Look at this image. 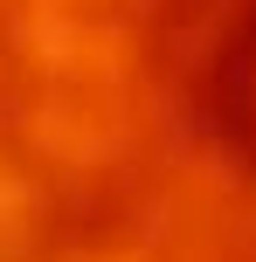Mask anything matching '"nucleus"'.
<instances>
[{"instance_id":"f257e3e1","label":"nucleus","mask_w":256,"mask_h":262,"mask_svg":"<svg viewBox=\"0 0 256 262\" xmlns=\"http://www.w3.org/2000/svg\"><path fill=\"white\" fill-rule=\"evenodd\" d=\"M0 262H256V0H0Z\"/></svg>"}]
</instances>
